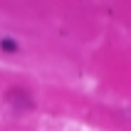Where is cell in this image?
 Returning <instances> with one entry per match:
<instances>
[{"mask_svg":"<svg viewBox=\"0 0 131 131\" xmlns=\"http://www.w3.org/2000/svg\"><path fill=\"white\" fill-rule=\"evenodd\" d=\"M124 116H126V119L131 121V109H126V111H124Z\"/></svg>","mask_w":131,"mask_h":131,"instance_id":"3","label":"cell"},{"mask_svg":"<svg viewBox=\"0 0 131 131\" xmlns=\"http://www.w3.org/2000/svg\"><path fill=\"white\" fill-rule=\"evenodd\" d=\"M0 47L5 52H17V42H15L13 37H3V40H0Z\"/></svg>","mask_w":131,"mask_h":131,"instance_id":"2","label":"cell"},{"mask_svg":"<svg viewBox=\"0 0 131 131\" xmlns=\"http://www.w3.org/2000/svg\"><path fill=\"white\" fill-rule=\"evenodd\" d=\"M7 102L13 104L15 109H30V106L35 104L32 96H30L25 89H10V92H7Z\"/></svg>","mask_w":131,"mask_h":131,"instance_id":"1","label":"cell"}]
</instances>
